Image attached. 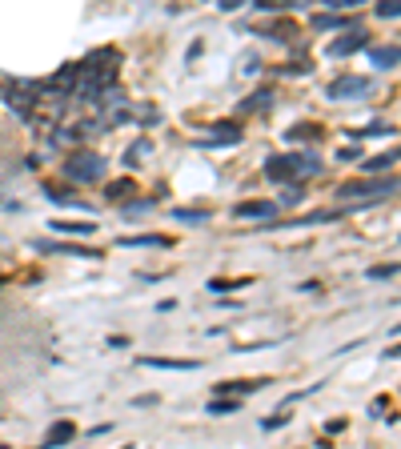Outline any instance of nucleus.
Returning <instances> with one entry per match:
<instances>
[{
	"mask_svg": "<svg viewBox=\"0 0 401 449\" xmlns=\"http://www.w3.org/2000/svg\"><path fill=\"white\" fill-rule=\"evenodd\" d=\"M301 197H305V189H297V185L289 181V193L281 197V205H301Z\"/></svg>",
	"mask_w": 401,
	"mask_h": 449,
	"instance_id": "31",
	"label": "nucleus"
},
{
	"mask_svg": "<svg viewBox=\"0 0 401 449\" xmlns=\"http://www.w3.org/2000/svg\"><path fill=\"white\" fill-rule=\"evenodd\" d=\"M329 8H337V12H345V8H357V4H365V0H325Z\"/></svg>",
	"mask_w": 401,
	"mask_h": 449,
	"instance_id": "34",
	"label": "nucleus"
},
{
	"mask_svg": "<svg viewBox=\"0 0 401 449\" xmlns=\"http://www.w3.org/2000/svg\"><path fill=\"white\" fill-rule=\"evenodd\" d=\"M56 233H80V237H89V233H96V225L93 221H48Z\"/></svg>",
	"mask_w": 401,
	"mask_h": 449,
	"instance_id": "18",
	"label": "nucleus"
},
{
	"mask_svg": "<svg viewBox=\"0 0 401 449\" xmlns=\"http://www.w3.org/2000/svg\"><path fill=\"white\" fill-rule=\"evenodd\" d=\"M289 157H293V173L297 177H317L321 173V161L313 153H289Z\"/></svg>",
	"mask_w": 401,
	"mask_h": 449,
	"instance_id": "17",
	"label": "nucleus"
},
{
	"mask_svg": "<svg viewBox=\"0 0 401 449\" xmlns=\"http://www.w3.org/2000/svg\"><path fill=\"white\" fill-rule=\"evenodd\" d=\"M72 437H76V426H72V421H56V426L45 433V446L61 449V446H69Z\"/></svg>",
	"mask_w": 401,
	"mask_h": 449,
	"instance_id": "13",
	"label": "nucleus"
},
{
	"mask_svg": "<svg viewBox=\"0 0 401 449\" xmlns=\"http://www.w3.org/2000/svg\"><path fill=\"white\" fill-rule=\"evenodd\" d=\"M265 177H269V181H277V185L297 181V173H293V157H289V153H273V157L265 161Z\"/></svg>",
	"mask_w": 401,
	"mask_h": 449,
	"instance_id": "7",
	"label": "nucleus"
},
{
	"mask_svg": "<svg viewBox=\"0 0 401 449\" xmlns=\"http://www.w3.org/2000/svg\"><path fill=\"white\" fill-rule=\"evenodd\" d=\"M317 137H321L317 124H297V129H289V141H317Z\"/></svg>",
	"mask_w": 401,
	"mask_h": 449,
	"instance_id": "27",
	"label": "nucleus"
},
{
	"mask_svg": "<svg viewBox=\"0 0 401 449\" xmlns=\"http://www.w3.org/2000/svg\"><path fill=\"white\" fill-rule=\"evenodd\" d=\"M389 133H393V124H369V129H361V133H357V137H389Z\"/></svg>",
	"mask_w": 401,
	"mask_h": 449,
	"instance_id": "29",
	"label": "nucleus"
},
{
	"mask_svg": "<svg viewBox=\"0 0 401 449\" xmlns=\"http://www.w3.org/2000/svg\"><path fill=\"white\" fill-rule=\"evenodd\" d=\"M373 93V80L369 76H357V72H345L329 85V96L333 100H349V96H369Z\"/></svg>",
	"mask_w": 401,
	"mask_h": 449,
	"instance_id": "4",
	"label": "nucleus"
},
{
	"mask_svg": "<svg viewBox=\"0 0 401 449\" xmlns=\"http://www.w3.org/2000/svg\"><path fill=\"white\" fill-rule=\"evenodd\" d=\"M393 161H398V153H378V157H369V161H365V173H389Z\"/></svg>",
	"mask_w": 401,
	"mask_h": 449,
	"instance_id": "21",
	"label": "nucleus"
},
{
	"mask_svg": "<svg viewBox=\"0 0 401 449\" xmlns=\"http://www.w3.org/2000/svg\"><path fill=\"white\" fill-rule=\"evenodd\" d=\"M141 365L149 369H177V373H193V369H201V361H193V357H137Z\"/></svg>",
	"mask_w": 401,
	"mask_h": 449,
	"instance_id": "9",
	"label": "nucleus"
},
{
	"mask_svg": "<svg viewBox=\"0 0 401 449\" xmlns=\"http://www.w3.org/2000/svg\"><path fill=\"white\" fill-rule=\"evenodd\" d=\"M149 209H153V197H144V201H129V205H124V213H129V217L149 213Z\"/></svg>",
	"mask_w": 401,
	"mask_h": 449,
	"instance_id": "30",
	"label": "nucleus"
},
{
	"mask_svg": "<svg viewBox=\"0 0 401 449\" xmlns=\"http://www.w3.org/2000/svg\"><path fill=\"white\" fill-rule=\"evenodd\" d=\"M273 105V89H257L253 96H245L241 105H237V113H261V109H269Z\"/></svg>",
	"mask_w": 401,
	"mask_h": 449,
	"instance_id": "15",
	"label": "nucleus"
},
{
	"mask_svg": "<svg viewBox=\"0 0 401 449\" xmlns=\"http://www.w3.org/2000/svg\"><path fill=\"white\" fill-rule=\"evenodd\" d=\"M45 197L52 205H65V209H80V213H93V205L89 201H80L76 193H69L65 185H45Z\"/></svg>",
	"mask_w": 401,
	"mask_h": 449,
	"instance_id": "10",
	"label": "nucleus"
},
{
	"mask_svg": "<svg viewBox=\"0 0 401 449\" xmlns=\"http://www.w3.org/2000/svg\"><path fill=\"white\" fill-rule=\"evenodd\" d=\"M80 69L85 72H93L96 80L109 89L113 80H117V69H120V52L117 48H96V52H89L85 61H80Z\"/></svg>",
	"mask_w": 401,
	"mask_h": 449,
	"instance_id": "2",
	"label": "nucleus"
},
{
	"mask_svg": "<svg viewBox=\"0 0 401 449\" xmlns=\"http://www.w3.org/2000/svg\"><path fill=\"white\" fill-rule=\"evenodd\" d=\"M120 245H124V249H144V245H149V249H165V245H169V237H161V233H141V237H120Z\"/></svg>",
	"mask_w": 401,
	"mask_h": 449,
	"instance_id": "16",
	"label": "nucleus"
},
{
	"mask_svg": "<svg viewBox=\"0 0 401 449\" xmlns=\"http://www.w3.org/2000/svg\"><path fill=\"white\" fill-rule=\"evenodd\" d=\"M373 12H378L381 21H393V17H401V0H378Z\"/></svg>",
	"mask_w": 401,
	"mask_h": 449,
	"instance_id": "26",
	"label": "nucleus"
},
{
	"mask_svg": "<svg viewBox=\"0 0 401 449\" xmlns=\"http://www.w3.org/2000/svg\"><path fill=\"white\" fill-rule=\"evenodd\" d=\"M241 4H245V0H221V8H225V12H233V8H241Z\"/></svg>",
	"mask_w": 401,
	"mask_h": 449,
	"instance_id": "35",
	"label": "nucleus"
},
{
	"mask_svg": "<svg viewBox=\"0 0 401 449\" xmlns=\"http://www.w3.org/2000/svg\"><path fill=\"white\" fill-rule=\"evenodd\" d=\"M369 45V28H361V24H354V32H345V36H337L329 45V56H349V52H357V48Z\"/></svg>",
	"mask_w": 401,
	"mask_h": 449,
	"instance_id": "6",
	"label": "nucleus"
},
{
	"mask_svg": "<svg viewBox=\"0 0 401 449\" xmlns=\"http://www.w3.org/2000/svg\"><path fill=\"white\" fill-rule=\"evenodd\" d=\"M173 221H185V225H205L209 213H205V209H173Z\"/></svg>",
	"mask_w": 401,
	"mask_h": 449,
	"instance_id": "24",
	"label": "nucleus"
},
{
	"mask_svg": "<svg viewBox=\"0 0 401 449\" xmlns=\"http://www.w3.org/2000/svg\"><path fill=\"white\" fill-rule=\"evenodd\" d=\"M241 141V124H233V120H221L217 129H209L205 137H197V149H221V144H237Z\"/></svg>",
	"mask_w": 401,
	"mask_h": 449,
	"instance_id": "5",
	"label": "nucleus"
},
{
	"mask_svg": "<svg viewBox=\"0 0 401 449\" xmlns=\"http://www.w3.org/2000/svg\"><path fill=\"white\" fill-rule=\"evenodd\" d=\"M265 381H221L217 393H249V389H261Z\"/></svg>",
	"mask_w": 401,
	"mask_h": 449,
	"instance_id": "22",
	"label": "nucleus"
},
{
	"mask_svg": "<svg viewBox=\"0 0 401 449\" xmlns=\"http://www.w3.org/2000/svg\"><path fill=\"white\" fill-rule=\"evenodd\" d=\"M233 217L237 221H269V217H277V205L273 201H241Z\"/></svg>",
	"mask_w": 401,
	"mask_h": 449,
	"instance_id": "8",
	"label": "nucleus"
},
{
	"mask_svg": "<svg viewBox=\"0 0 401 449\" xmlns=\"http://www.w3.org/2000/svg\"><path fill=\"white\" fill-rule=\"evenodd\" d=\"M36 249H41V253H65V257H89V261L100 257L96 249H85V245H56V241H36Z\"/></svg>",
	"mask_w": 401,
	"mask_h": 449,
	"instance_id": "11",
	"label": "nucleus"
},
{
	"mask_svg": "<svg viewBox=\"0 0 401 449\" xmlns=\"http://www.w3.org/2000/svg\"><path fill=\"white\" fill-rule=\"evenodd\" d=\"M393 189H401L393 177H381V173H365V181H345L337 185V201H381Z\"/></svg>",
	"mask_w": 401,
	"mask_h": 449,
	"instance_id": "1",
	"label": "nucleus"
},
{
	"mask_svg": "<svg viewBox=\"0 0 401 449\" xmlns=\"http://www.w3.org/2000/svg\"><path fill=\"white\" fill-rule=\"evenodd\" d=\"M237 409H241V402H237V397H213V402H209V413H217V417L237 413Z\"/></svg>",
	"mask_w": 401,
	"mask_h": 449,
	"instance_id": "25",
	"label": "nucleus"
},
{
	"mask_svg": "<svg viewBox=\"0 0 401 449\" xmlns=\"http://www.w3.org/2000/svg\"><path fill=\"white\" fill-rule=\"evenodd\" d=\"M313 28H354V24L333 8V12H325V17H313Z\"/></svg>",
	"mask_w": 401,
	"mask_h": 449,
	"instance_id": "19",
	"label": "nucleus"
},
{
	"mask_svg": "<svg viewBox=\"0 0 401 449\" xmlns=\"http://www.w3.org/2000/svg\"><path fill=\"white\" fill-rule=\"evenodd\" d=\"M133 189H137V185H133L129 177H120V181H113V185L105 189V197H109V201H124V197H129Z\"/></svg>",
	"mask_w": 401,
	"mask_h": 449,
	"instance_id": "23",
	"label": "nucleus"
},
{
	"mask_svg": "<svg viewBox=\"0 0 401 449\" xmlns=\"http://www.w3.org/2000/svg\"><path fill=\"white\" fill-rule=\"evenodd\" d=\"M401 273V265L398 261H389V265H373V269H369V277H373V281H385V277H398Z\"/></svg>",
	"mask_w": 401,
	"mask_h": 449,
	"instance_id": "28",
	"label": "nucleus"
},
{
	"mask_svg": "<svg viewBox=\"0 0 401 449\" xmlns=\"http://www.w3.org/2000/svg\"><path fill=\"white\" fill-rule=\"evenodd\" d=\"M105 157H96V153H72L69 161H65V173H69L72 181H80V185H93L105 177Z\"/></svg>",
	"mask_w": 401,
	"mask_h": 449,
	"instance_id": "3",
	"label": "nucleus"
},
{
	"mask_svg": "<svg viewBox=\"0 0 401 449\" xmlns=\"http://www.w3.org/2000/svg\"><path fill=\"white\" fill-rule=\"evenodd\" d=\"M369 61H373V65H378V69H393V65H401V45L369 48Z\"/></svg>",
	"mask_w": 401,
	"mask_h": 449,
	"instance_id": "14",
	"label": "nucleus"
},
{
	"mask_svg": "<svg viewBox=\"0 0 401 449\" xmlns=\"http://www.w3.org/2000/svg\"><path fill=\"white\" fill-rule=\"evenodd\" d=\"M209 289L213 293H233V289H241V281H221L217 277V281H209Z\"/></svg>",
	"mask_w": 401,
	"mask_h": 449,
	"instance_id": "32",
	"label": "nucleus"
},
{
	"mask_svg": "<svg viewBox=\"0 0 401 449\" xmlns=\"http://www.w3.org/2000/svg\"><path fill=\"white\" fill-rule=\"evenodd\" d=\"M149 149H153L149 141H133L129 149H124V165H141L144 157H149Z\"/></svg>",
	"mask_w": 401,
	"mask_h": 449,
	"instance_id": "20",
	"label": "nucleus"
},
{
	"mask_svg": "<svg viewBox=\"0 0 401 449\" xmlns=\"http://www.w3.org/2000/svg\"><path fill=\"white\" fill-rule=\"evenodd\" d=\"M253 4H257V8H265V12H277V8H289L285 0H253Z\"/></svg>",
	"mask_w": 401,
	"mask_h": 449,
	"instance_id": "33",
	"label": "nucleus"
},
{
	"mask_svg": "<svg viewBox=\"0 0 401 449\" xmlns=\"http://www.w3.org/2000/svg\"><path fill=\"white\" fill-rule=\"evenodd\" d=\"M253 32L273 36V41H281V45H293V41H297V24H293V21H273L269 28H253Z\"/></svg>",
	"mask_w": 401,
	"mask_h": 449,
	"instance_id": "12",
	"label": "nucleus"
}]
</instances>
